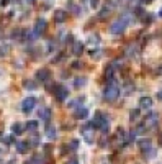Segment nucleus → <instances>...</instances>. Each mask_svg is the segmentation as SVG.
Wrapping results in <instances>:
<instances>
[{"mask_svg":"<svg viewBox=\"0 0 162 164\" xmlns=\"http://www.w3.org/2000/svg\"><path fill=\"white\" fill-rule=\"evenodd\" d=\"M131 22H133V16L131 15H123L121 18H118L116 22L111 23V26H110V33H111L113 36H118V34H121L123 31L126 30V26H128Z\"/></svg>","mask_w":162,"mask_h":164,"instance_id":"f257e3e1","label":"nucleus"},{"mask_svg":"<svg viewBox=\"0 0 162 164\" xmlns=\"http://www.w3.org/2000/svg\"><path fill=\"white\" fill-rule=\"evenodd\" d=\"M118 97H120V87H118V84H116L115 81H110L108 85L105 87V90H103V99H105L106 102H115Z\"/></svg>","mask_w":162,"mask_h":164,"instance_id":"f03ea898","label":"nucleus"},{"mask_svg":"<svg viewBox=\"0 0 162 164\" xmlns=\"http://www.w3.org/2000/svg\"><path fill=\"white\" fill-rule=\"evenodd\" d=\"M137 146H139L141 153H143L147 159L154 158V146H152V141H151V139H147V138L139 139V141H137Z\"/></svg>","mask_w":162,"mask_h":164,"instance_id":"7ed1b4c3","label":"nucleus"},{"mask_svg":"<svg viewBox=\"0 0 162 164\" xmlns=\"http://www.w3.org/2000/svg\"><path fill=\"white\" fill-rule=\"evenodd\" d=\"M157 123H159V117H157V113L151 112V113L146 115V118H144V127H146L147 130H152V128H156Z\"/></svg>","mask_w":162,"mask_h":164,"instance_id":"20e7f679","label":"nucleus"},{"mask_svg":"<svg viewBox=\"0 0 162 164\" xmlns=\"http://www.w3.org/2000/svg\"><path fill=\"white\" fill-rule=\"evenodd\" d=\"M54 95H56V99L59 100V102H64L69 97V90L65 89L64 85H56L54 87Z\"/></svg>","mask_w":162,"mask_h":164,"instance_id":"39448f33","label":"nucleus"},{"mask_svg":"<svg viewBox=\"0 0 162 164\" xmlns=\"http://www.w3.org/2000/svg\"><path fill=\"white\" fill-rule=\"evenodd\" d=\"M34 107H36V99H34V97H26L22 102V110L25 112V113H30Z\"/></svg>","mask_w":162,"mask_h":164,"instance_id":"423d86ee","label":"nucleus"},{"mask_svg":"<svg viewBox=\"0 0 162 164\" xmlns=\"http://www.w3.org/2000/svg\"><path fill=\"white\" fill-rule=\"evenodd\" d=\"M46 26H48V23L44 18L36 20V23H34V34H36V36H41V34L46 31Z\"/></svg>","mask_w":162,"mask_h":164,"instance_id":"0eeeda50","label":"nucleus"},{"mask_svg":"<svg viewBox=\"0 0 162 164\" xmlns=\"http://www.w3.org/2000/svg\"><path fill=\"white\" fill-rule=\"evenodd\" d=\"M82 135L85 136L87 143H94V125L92 123L85 125V128H82Z\"/></svg>","mask_w":162,"mask_h":164,"instance_id":"6e6552de","label":"nucleus"},{"mask_svg":"<svg viewBox=\"0 0 162 164\" xmlns=\"http://www.w3.org/2000/svg\"><path fill=\"white\" fill-rule=\"evenodd\" d=\"M152 103H154V100L151 99V97H141L139 109L141 110H151V109H152Z\"/></svg>","mask_w":162,"mask_h":164,"instance_id":"1a4fd4ad","label":"nucleus"},{"mask_svg":"<svg viewBox=\"0 0 162 164\" xmlns=\"http://www.w3.org/2000/svg\"><path fill=\"white\" fill-rule=\"evenodd\" d=\"M51 77V72L48 71V69H39V71L36 72V79L39 82H48Z\"/></svg>","mask_w":162,"mask_h":164,"instance_id":"9d476101","label":"nucleus"},{"mask_svg":"<svg viewBox=\"0 0 162 164\" xmlns=\"http://www.w3.org/2000/svg\"><path fill=\"white\" fill-rule=\"evenodd\" d=\"M82 53H84V44L82 43H74V46H72V54L74 56H80Z\"/></svg>","mask_w":162,"mask_h":164,"instance_id":"9b49d317","label":"nucleus"},{"mask_svg":"<svg viewBox=\"0 0 162 164\" xmlns=\"http://www.w3.org/2000/svg\"><path fill=\"white\" fill-rule=\"evenodd\" d=\"M88 117V110L87 109H77L75 110V118H79V120H85V118Z\"/></svg>","mask_w":162,"mask_h":164,"instance_id":"f8f14e48","label":"nucleus"},{"mask_svg":"<svg viewBox=\"0 0 162 164\" xmlns=\"http://www.w3.org/2000/svg\"><path fill=\"white\" fill-rule=\"evenodd\" d=\"M46 136L49 139H56L57 131H56V128H54L53 125H48V127H46Z\"/></svg>","mask_w":162,"mask_h":164,"instance_id":"ddd939ff","label":"nucleus"},{"mask_svg":"<svg viewBox=\"0 0 162 164\" xmlns=\"http://www.w3.org/2000/svg\"><path fill=\"white\" fill-rule=\"evenodd\" d=\"M28 148H30V143H26V141H18L16 143V151L18 153H26Z\"/></svg>","mask_w":162,"mask_h":164,"instance_id":"4468645a","label":"nucleus"},{"mask_svg":"<svg viewBox=\"0 0 162 164\" xmlns=\"http://www.w3.org/2000/svg\"><path fill=\"white\" fill-rule=\"evenodd\" d=\"M65 16H67V13H65L64 10H57V12L54 13V20H56L57 23H62L65 20Z\"/></svg>","mask_w":162,"mask_h":164,"instance_id":"2eb2a0df","label":"nucleus"},{"mask_svg":"<svg viewBox=\"0 0 162 164\" xmlns=\"http://www.w3.org/2000/svg\"><path fill=\"white\" fill-rule=\"evenodd\" d=\"M25 130H26V128H25V125H22V123H15V125L12 127V131H13L15 135H22Z\"/></svg>","mask_w":162,"mask_h":164,"instance_id":"dca6fc26","label":"nucleus"},{"mask_svg":"<svg viewBox=\"0 0 162 164\" xmlns=\"http://www.w3.org/2000/svg\"><path fill=\"white\" fill-rule=\"evenodd\" d=\"M39 117L43 118L44 121H49V118H51V109H41L39 110Z\"/></svg>","mask_w":162,"mask_h":164,"instance_id":"f3484780","label":"nucleus"},{"mask_svg":"<svg viewBox=\"0 0 162 164\" xmlns=\"http://www.w3.org/2000/svg\"><path fill=\"white\" fill-rule=\"evenodd\" d=\"M98 43H100L98 36H90L88 38V46H90V49L92 48H98Z\"/></svg>","mask_w":162,"mask_h":164,"instance_id":"a211bd4d","label":"nucleus"},{"mask_svg":"<svg viewBox=\"0 0 162 164\" xmlns=\"http://www.w3.org/2000/svg\"><path fill=\"white\" fill-rule=\"evenodd\" d=\"M87 84V79L85 77H75L74 79V87H84Z\"/></svg>","mask_w":162,"mask_h":164,"instance_id":"6ab92c4d","label":"nucleus"},{"mask_svg":"<svg viewBox=\"0 0 162 164\" xmlns=\"http://www.w3.org/2000/svg\"><path fill=\"white\" fill-rule=\"evenodd\" d=\"M25 128H26V130H30V131H34L38 128V121L36 120H30L28 123L25 125Z\"/></svg>","mask_w":162,"mask_h":164,"instance_id":"aec40b11","label":"nucleus"},{"mask_svg":"<svg viewBox=\"0 0 162 164\" xmlns=\"http://www.w3.org/2000/svg\"><path fill=\"white\" fill-rule=\"evenodd\" d=\"M31 163L33 164H44V158L41 154H34L33 159H31Z\"/></svg>","mask_w":162,"mask_h":164,"instance_id":"412c9836","label":"nucleus"},{"mask_svg":"<svg viewBox=\"0 0 162 164\" xmlns=\"http://www.w3.org/2000/svg\"><path fill=\"white\" fill-rule=\"evenodd\" d=\"M110 12H111V8H110V7H105V8L98 13V16H100V18H106V16L110 15Z\"/></svg>","mask_w":162,"mask_h":164,"instance_id":"4be33fe9","label":"nucleus"},{"mask_svg":"<svg viewBox=\"0 0 162 164\" xmlns=\"http://www.w3.org/2000/svg\"><path fill=\"white\" fill-rule=\"evenodd\" d=\"M82 102H84L82 97H80V99H75V100H72V102H69V107H71V109H75V107H79Z\"/></svg>","mask_w":162,"mask_h":164,"instance_id":"5701e85b","label":"nucleus"},{"mask_svg":"<svg viewBox=\"0 0 162 164\" xmlns=\"http://www.w3.org/2000/svg\"><path fill=\"white\" fill-rule=\"evenodd\" d=\"M23 85H25V89H28V90H34V89H36V84H34L33 81H25V82H23Z\"/></svg>","mask_w":162,"mask_h":164,"instance_id":"b1692460","label":"nucleus"},{"mask_svg":"<svg viewBox=\"0 0 162 164\" xmlns=\"http://www.w3.org/2000/svg\"><path fill=\"white\" fill-rule=\"evenodd\" d=\"M134 92V84L133 82H126V89H125V94L128 95V94H133Z\"/></svg>","mask_w":162,"mask_h":164,"instance_id":"393cba45","label":"nucleus"},{"mask_svg":"<svg viewBox=\"0 0 162 164\" xmlns=\"http://www.w3.org/2000/svg\"><path fill=\"white\" fill-rule=\"evenodd\" d=\"M137 53V48L136 46H128V49H126V56H134Z\"/></svg>","mask_w":162,"mask_h":164,"instance_id":"a878e982","label":"nucleus"},{"mask_svg":"<svg viewBox=\"0 0 162 164\" xmlns=\"http://www.w3.org/2000/svg\"><path fill=\"white\" fill-rule=\"evenodd\" d=\"M137 118H139V110H133V112H131V115H129V120L131 121H136Z\"/></svg>","mask_w":162,"mask_h":164,"instance_id":"bb28decb","label":"nucleus"},{"mask_svg":"<svg viewBox=\"0 0 162 164\" xmlns=\"http://www.w3.org/2000/svg\"><path fill=\"white\" fill-rule=\"evenodd\" d=\"M69 148H71L72 151H74V149H77L79 148V141H77V139H72V141L69 143Z\"/></svg>","mask_w":162,"mask_h":164,"instance_id":"cd10ccee","label":"nucleus"},{"mask_svg":"<svg viewBox=\"0 0 162 164\" xmlns=\"http://www.w3.org/2000/svg\"><path fill=\"white\" fill-rule=\"evenodd\" d=\"M8 54V46H0V56H7Z\"/></svg>","mask_w":162,"mask_h":164,"instance_id":"c85d7f7f","label":"nucleus"},{"mask_svg":"<svg viewBox=\"0 0 162 164\" xmlns=\"http://www.w3.org/2000/svg\"><path fill=\"white\" fill-rule=\"evenodd\" d=\"M2 141H3V143H5V145H10V143H12V141H13V139H12V136H5V138H3V139H2Z\"/></svg>","mask_w":162,"mask_h":164,"instance_id":"c756f323","label":"nucleus"},{"mask_svg":"<svg viewBox=\"0 0 162 164\" xmlns=\"http://www.w3.org/2000/svg\"><path fill=\"white\" fill-rule=\"evenodd\" d=\"M152 22V15H146V23H151Z\"/></svg>","mask_w":162,"mask_h":164,"instance_id":"7c9ffc66","label":"nucleus"},{"mask_svg":"<svg viewBox=\"0 0 162 164\" xmlns=\"http://www.w3.org/2000/svg\"><path fill=\"white\" fill-rule=\"evenodd\" d=\"M156 97H157V99H159V100H162V90H159V92L156 94Z\"/></svg>","mask_w":162,"mask_h":164,"instance_id":"2f4dec72","label":"nucleus"},{"mask_svg":"<svg viewBox=\"0 0 162 164\" xmlns=\"http://www.w3.org/2000/svg\"><path fill=\"white\" fill-rule=\"evenodd\" d=\"M67 164H79V163H77V159H71V161H69Z\"/></svg>","mask_w":162,"mask_h":164,"instance_id":"473e14b6","label":"nucleus"},{"mask_svg":"<svg viewBox=\"0 0 162 164\" xmlns=\"http://www.w3.org/2000/svg\"><path fill=\"white\" fill-rule=\"evenodd\" d=\"M152 0H141V3H151Z\"/></svg>","mask_w":162,"mask_h":164,"instance_id":"72a5a7b5","label":"nucleus"},{"mask_svg":"<svg viewBox=\"0 0 162 164\" xmlns=\"http://www.w3.org/2000/svg\"><path fill=\"white\" fill-rule=\"evenodd\" d=\"M26 2H28V3H34V0H26Z\"/></svg>","mask_w":162,"mask_h":164,"instance_id":"f704fd0d","label":"nucleus"},{"mask_svg":"<svg viewBox=\"0 0 162 164\" xmlns=\"http://www.w3.org/2000/svg\"><path fill=\"white\" fill-rule=\"evenodd\" d=\"M8 164H15V159H12V161H10Z\"/></svg>","mask_w":162,"mask_h":164,"instance_id":"c9c22d12","label":"nucleus"},{"mask_svg":"<svg viewBox=\"0 0 162 164\" xmlns=\"http://www.w3.org/2000/svg\"><path fill=\"white\" fill-rule=\"evenodd\" d=\"M25 164H33V163H31V159H30V161H26Z\"/></svg>","mask_w":162,"mask_h":164,"instance_id":"e433bc0d","label":"nucleus"},{"mask_svg":"<svg viewBox=\"0 0 162 164\" xmlns=\"http://www.w3.org/2000/svg\"><path fill=\"white\" fill-rule=\"evenodd\" d=\"M159 74H162V66H161V67H159Z\"/></svg>","mask_w":162,"mask_h":164,"instance_id":"4c0bfd02","label":"nucleus"},{"mask_svg":"<svg viewBox=\"0 0 162 164\" xmlns=\"http://www.w3.org/2000/svg\"><path fill=\"white\" fill-rule=\"evenodd\" d=\"M159 16H162V10H161V12H159Z\"/></svg>","mask_w":162,"mask_h":164,"instance_id":"58836bf2","label":"nucleus"},{"mask_svg":"<svg viewBox=\"0 0 162 164\" xmlns=\"http://www.w3.org/2000/svg\"><path fill=\"white\" fill-rule=\"evenodd\" d=\"M161 141H162V135H161Z\"/></svg>","mask_w":162,"mask_h":164,"instance_id":"ea45409f","label":"nucleus"},{"mask_svg":"<svg viewBox=\"0 0 162 164\" xmlns=\"http://www.w3.org/2000/svg\"><path fill=\"white\" fill-rule=\"evenodd\" d=\"M0 154H2V151H0Z\"/></svg>","mask_w":162,"mask_h":164,"instance_id":"a19ab883","label":"nucleus"}]
</instances>
